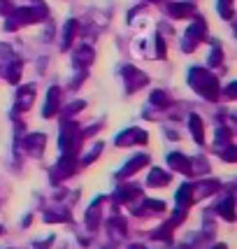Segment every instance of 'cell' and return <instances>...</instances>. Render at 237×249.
<instances>
[{
	"label": "cell",
	"instance_id": "obj_1",
	"mask_svg": "<svg viewBox=\"0 0 237 249\" xmlns=\"http://www.w3.org/2000/svg\"><path fill=\"white\" fill-rule=\"evenodd\" d=\"M188 84L198 96H203L209 103H216L221 98V84H219V77L212 70L205 68H191L188 70Z\"/></svg>",
	"mask_w": 237,
	"mask_h": 249
},
{
	"label": "cell",
	"instance_id": "obj_2",
	"mask_svg": "<svg viewBox=\"0 0 237 249\" xmlns=\"http://www.w3.org/2000/svg\"><path fill=\"white\" fill-rule=\"evenodd\" d=\"M47 19H49L47 5L42 0H33L31 7H19V10L12 12L7 17V21H5V28L7 31H19V28L28 26V23H40V21H47Z\"/></svg>",
	"mask_w": 237,
	"mask_h": 249
},
{
	"label": "cell",
	"instance_id": "obj_3",
	"mask_svg": "<svg viewBox=\"0 0 237 249\" xmlns=\"http://www.w3.org/2000/svg\"><path fill=\"white\" fill-rule=\"evenodd\" d=\"M84 140L82 138V130L72 119H63L61 124V138H58V144H61V152L70 154V156H77L79 152V142Z\"/></svg>",
	"mask_w": 237,
	"mask_h": 249
},
{
	"label": "cell",
	"instance_id": "obj_4",
	"mask_svg": "<svg viewBox=\"0 0 237 249\" xmlns=\"http://www.w3.org/2000/svg\"><path fill=\"white\" fill-rule=\"evenodd\" d=\"M207 37V21L203 17H193V23L186 28V33L182 35V52L184 54H193L195 47Z\"/></svg>",
	"mask_w": 237,
	"mask_h": 249
},
{
	"label": "cell",
	"instance_id": "obj_5",
	"mask_svg": "<svg viewBox=\"0 0 237 249\" xmlns=\"http://www.w3.org/2000/svg\"><path fill=\"white\" fill-rule=\"evenodd\" d=\"M121 77L126 82V91L128 93H135V91H140V89H144L149 84L147 72H142L140 68H135V65H123L121 68Z\"/></svg>",
	"mask_w": 237,
	"mask_h": 249
},
{
	"label": "cell",
	"instance_id": "obj_6",
	"mask_svg": "<svg viewBox=\"0 0 237 249\" xmlns=\"http://www.w3.org/2000/svg\"><path fill=\"white\" fill-rule=\"evenodd\" d=\"M147 140H149L147 130L137 128V126H130V128H126L123 133H118L114 138V144L117 147H135V144H144Z\"/></svg>",
	"mask_w": 237,
	"mask_h": 249
},
{
	"label": "cell",
	"instance_id": "obj_7",
	"mask_svg": "<svg viewBox=\"0 0 237 249\" xmlns=\"http://www.w3.org/2000/svg\"><path fill=\"white\" fill-rule=\"evenodd\" d=\"M75 168H77V165H75V156H70V154H61L58 163L51 168V182H54V184H58V182L68 179L70 175L75 173Z\"/></svg>",
	"mask_w": 237,
	"mask_h": 249
},
{
	"label": "cell",
	"instance_id": "obj_8",
	"mask_svg": "<svg viewBox=\"0 0 237 249\" xmlns=\"http://www.w3.org/2000/svg\"><path fill=\"white\" fill-rule=\"evenodd\" d=\"M165 12L172 17V19H188V17H195V5L188 2V0H174V2H168L165 5Z\"/></svg>",
	"mask_w": 237,
	"mask_h": 249
},
{
	"label": "cell",
	"instance_id": "obj_9",
	"mask_svg": "<svg viewBox=\"0 0 237 249\" xmlns=\"http://www.w3.org/2000/svg\"><path fill=\"white\" fill-rule=\"evenodd\" d=\"M44 144H47V135H42V133H31V135L23 138V149H26V154H31L33 159L42 156Z\"/></svg>",
	"mask_w": 237,
	"mask_h": 249
},
{
	"label": "cell",
	"instance_id": "obj_10",
	"mask_svg": "<svg viewBox=\"0 0 237 249\" xmlns=\"http://www.w3.org/2000/svg\"><path fill=\"white\" fill-rule=\"evenodd\" d=\"M147 163H149V156H147V154H137V156H133V159H130V161L117 173V179H128V177H133L135 173H140Z\"/></svg>",
	"mask_w": 237,
	"mask_h": 249
},
{
	"label": "cell",
	"instance_id": "obj_11",
	"mask_svg": "<svg viewBox=\"0 0 237 249\" xmlns=\"http://www.w3.org/2000/svg\"><path fill=\"white\" fill-rule=\"evenodd\" d=\"M35 84H23L17 89V112H28L35 100Z\"/></svg>",
	"mask_w": 237,
	"mask_h": 249
},
{
	"label": "cell",
	"instance_id": "obj_12",
	"mask_svg": "<svg viewBox=\"0 0 237 249\" xmlns=\"http://www.w3.org/2000/svg\"><path fill=\"white\" fill-rule=\"evenodd\" d=\"M61 109V89L58 87H51L47 91V100H44V109H42V117L44 119H51L58 114Z\"/></svg>",
	"mask_w": 237,
	"mask_h": 249
},
{
	"label": "cell",
	"instance_id": "obj_13",
	"mask_svg": "<svg viewBox=\"0 0 237 249\" xmlns=\"http://www.w3.org/2000/svg\"><path fill=\"white\" fill-rule=\"evenodd\" d=\"M93 58H96V52H93V47H79L72 52V65H75L77 70H88V65L93 63Z\"/></svg>",
	"mask_w": 237,
	"mask_h": 249
},
{
	"label": "cell",
	"instance_id": "obj_14",
	"mask_svg": "<svg viewBox=\"0 0 237 249\" xmlns=\"http://www.w3.org/2000/svg\"><path fill=\"white\" fill-rule=\"evenodd\" d=\"M140 198H142V189L140 186L128 184V182L121 184L117 191H114V200H117V203H133V200H140Z\"/></svg>",
	"mask_w": 237,
	"mask_h": 249
},
{
	"label": "cell",
	"instance_id": "obj_15",
	"mask_svg": "<svg viewBox=\"0 0 237 249\" xmlns=\"http://www.w3.org/2000/svg\"><path fill=\"white\" fill-rule=\"evenodd\" d=\"M191 186H193V200H198V198H207V196L216 194L221 189V182L219 179H200Z\"/></svg>",
	"mask_w": 237,
	"mask_h": 249
},
{
	"label": "cell",
	"instance_id": "obj_16",
	"mask_svg": "<svg viewBox=\"0 0 237 249\" xmlns=\"http://www.w3.org/2000/svg\"><path fill=\"white\" fill-rule=\"evenodd\" d=\"M21 72H23V63H21V58H17V56H14V58H10V61H7V65H5V70H2L5 79L10 82L12 87L21 82Z\"/></svg>",
	"mask_w": 237,
	"mask_h": 249
},
{
	"label": "cell",
	"instance_id": "obj_17",
	"mask_svg": "<svg viewBox=\"0 0 237 249\" xmlns=\"http://www.w3.org/2000/svg\"><path fill=\"white\" fill-rule=\"evenodd\" d=\"M168 165L172 168L174 173L191 175V159H188V156H184L182 152H172V154H168Z\"/></svg>",
	"mask_w": 237,
	"mask_h": 249
},
{
	"label": "cell",
	"instance_id": "obj_18",
	"mask_svg": "<svg viewBox=\"0 0 237 249\" xmlns=\"http://www.w3.org/2000/svg\"><path fill=\"white\" fill-rule=\"evenodd\" d=\"M102 200L105 198H96L91 205H88V210H86V226L91 228V231H96L98 226H100V219H102Z\"/></svg>",
	"mask_w": 237,
	"mask_h": 249
},
{
	"label": "cell",
	"instance_id": "obj_19",
	"mask_svg": "<svg viewBox=\"0 0 237 249\" xmlns=\"http://www.w3.org/2000/svg\"><path fill=\"white\" fill-rule=\"evenodd\" d=\"M193 186L191 184H182L179 191H177V210L182 212H188V207L193 205Z\"/></svg>",
	"mask_w": 237,
	"mask_h": 249
},
{
	"label": "cell",
	"instance_id": "obj_20",
	"mask_svg": "<svg viewBox=\"0 0 237 249\" xmlns=\"http://www.w3.org/2000/svg\"><path fill=\"white\" fill-rule=\"evenodd\" d=\"M170 173H165L163 168H151L149 170V177H147V184L153 186V189H158V186H168L170 184Z\"/></svg>",
	"mask_w": 237,
	"mask_h": 249
},
{
	"label": "cell",
	"instance_id": "obj_21",
	"mask_svg": "<svg viewBox=\"0 0 237 249\" xmlns=\"http://www.w3.org/2000/svg\"><path fill=\"white\" fill-rule=\"evenodd\" d=\"M188 128H191V135H193L195 144H205V128H203V119L198 114L188 117Z\"/></svg>",
	"mask_w": 237,
	"mask_h": 249
},
{
	"label": "cell",
	"instance_id": "obj_22",
	"mask_svg": "<svg viewBox=\"0 0 237 249\" xmlns=\"http://www.w3.org/2000/svg\"><path fill=\"white\" fill-rule=\"evenodd\" d=\"M107 231H109V235H112L114 240L126 238V233H128V228H126V221H123L121 217L107 219Z\"/></svg>",
	"mask_w": 237,
	"mask_h": 249
},
{
	"label": "cell",
	"instance_id": "obj_23",
	"mask_svg": "<svg viewBox=\"0 0 237 249\" xmlns=\"http://www.w3.org/2000/svg\"><path fill=\"white\" fill-rule=\"evenodd\" d=\"M233 207H235V198L228 196V198H223V200L216 205V212L226 219V221H235V210H233Z\"/></svg>",
	"mask_w": 237,
	"mask_h": 249
},
{
	"label": "cell",
	"instance_id": "obj_24",
	"mask_svg": "<svg viewBox=\"0 0 237 249\" xmlns=\"http://www.w3.org/2000/svg\"><path fill=\"white\" fill-rule=\"evenodd\" d=\"M233 144V133L228 126H219L216 128V142H214V152H221L223 147Z\"/></svg>",
	"mask_w": 237,
	"mask_h": 249
},
{
	"label": "cell",
	"instance_id": "obj_25",
	"mask_svg": "<svg viewBox=\"0 0 237 249\" xmlns=\"http://www.w3.org/2000/svg\"><path fill=\"white\" fill-rule=\"evenodd\" d=\"M77 28H79V23H77L75 19H70V21H65V26H63V49H68V47H70V42L75 40Z\"/></svg>",
	"mask_w": 237,
	"mask_h": 249
},
{
	"label": "cell",
	"instance_id": "obj_26",
	"mask_svg": "<svg viewBox=\"0 0 237 249\" xmlns=\"http://www.w3.org/2000/svg\"><path fill=\"white\" fill-rule=\"evenodd\" d=\"M149 103L153 105V107H170L172 105V100H170V96L168 93H163V91H151V96H149Z\"/></svg>",
	"mask_w": 237,
	"mask_h": 249
},
{
	"label": "cell",
	"instance_id": "obj_27",
	"mask_svg": "<svg viewBox=\"0 0 237 249\" xmlns=\"http://www.w3.org/2000/svg\"><path fill=\"white\" fill-rule=\"evenodd\" d=\"M70 219V212L68 210H51L44 214V221L47 224H61V221H68Z\"/></svg>",
	"mask_w": 237,
	"mask_h": 249
},
{
	"label": "cell",
	"instance_id": "obj_28",
	"mask_svg": "<svg viewBox=\"0 0 237 249\" xmlns=\"http://www.w3.org/2000/svg\"><path fill=\"white\" fill-rule=\"evenodd\" d=\"M207 173H209V163H207L205 156L191 159V175H207Z\"/></svg>",
	"mask_w": 237,
	"mask_h": 249
},
{
	"label": "cell",
	"instance_id": "obj_29",
	"mask_svg": "<svg viewBox=\"0 0 237 249\" xmlns=\"http://www.w3.org/2000/svg\"><path fill=\"white\" fill-rule=\"evenodd\" d=\"M100 154H102V142H96V144L91 147V152H86L84 156H82V165H91Z\"/></svg>",
	"mask_w": 237,
	"mask_h": 249
},
{
	"label": "cell",
	"instance_id": "obj_30",
	"mask_svg": "<svg viewBox=\"0 0 237 249\" xmlns=\"http://www.w3.org/2000/svg\"><path fill=\"white\" fill-rule=\"evenodd\" d=\"M219 14L226 21H230L233 19V0H219Z\"/></svg>",
	"mask_w": 237,
	"mask_h": 249
},
{
	"label": "cell",
	"instance_id": "obj_31",
	"mask_svg": "<svg viewBox=\"0 0 237 249\" xmlns=\"http://www.w3.org/2000/svg\"><path fill=\"white\" fill-rule=\"evenodd\" d=\"M84 105H86L84 100H75V103H70V105H68V109H65L63 119H72L77 112H82V109H84Z\"/></svg>",
	"mask_w": 237,
	"mask_h": 249
},
{
	"label": "cell",
	"instance_id": "obj_32",
	"mask_svg": "<svg viewBox=\"0 0 237 249\" xmlns=\"http://www.w3.org/2000/svg\"><path fill=\"white\" fill-rule=\"evenodd\" d=\"M207 63L214 65V68L223 63V52H221V47H219L216 42H214V49H212V54H209V61H207Z\"/></svg>",
	"mask_w": 237,
	"mask_h": 249
},
{
	"label": "cell",
	"instance_id": "obj_33",
	"mask_svg": "<svg viewBox=\"0 0 237 249\" xmlns=\"http://www.w3.org/2000/svg\"><path fill=\"white\" fill-rule=\"evenodd\" d=\"M221 96L228 98V100H235L237 98V82H230L226 87V91H221Z\"/></svg>",
	"mask_w": 237,
	"mask_h": 249
},
{
	"label": "cell",
	"instance_id": "obj_34",
	"mask_svg": "<svg viewBox=\"0 0 237 249\" xmlns=\"http://www.w3.org/2000/svg\"><path fill=\"white\" fill-rule=\"evenodd\" d=\"M156 58H165V42H163V35H156Z\"/></svg>",
	"mask_w": 237,
	"mask_h": 249
},
{
	"label": "cell",
	"instance_id": "obj_35",
	"mask_svg": "<svg viewBox=\"0 0 237 249\" xmlns=\"http://www.w3.org/2000/svg\"><path fill=\"white\" fill-rule=\"evenodd\" d=\"M86 75H88V70H79V72H77V77L72 79V84H70V89H79V87H82V82L86 79Z\"/></svg>",
	"mask_w": 237,
	"mask_h": 249
},
{
	"label": "cell",
	"instance_id": "obj_36",
	"mask_svg": "<svg viewBox=\"0 0 237 249\" xmlns=\"http://www.w3.org/2000/svg\"><path fill=\"white\" fill-rule=\"evenodd\" d=\"M12 12H14V5H12L10 0H0V14L2 17H10Z\"/></svg>",
	"mask_w": 237,
	"mask_h": 249
},
{
	"label": "cell",
	"instance_id": "obj_37",
	"mask_svg": "<svg viewBox=\"0 0 237 249\" xmlns=\"http://www.w3.org/2000/svg\"><path fill=\"white\" fill-rule=\"evenodd\" d=\"M0 58H14V54H12V49H10V44H0Z\"/></svg>",
	"mask_w": 237,
	"mask_h": 249
},
{
	"label": "cell",
	"instance_id": "obj_38",
	"mask_svg": "<svg viewBox=\"0 0 237 249\" xmlns=\"http://www.w3.org/2000/svg\"><path fill=\"white\" fill-rule=\"evenodd\" d=\"M51 242H54V238H47L44 242H35V245H33V249H49V247H51Z\"/></svg>",
	"mask_w": 237,
	"mask_h": 249
},
{
	"label": "cell",
	"instance_id": "obj_39",
	"mask_svg": "<svg viewBox=\"0 0 237 249\" xmlns=\"http://www.w3.org/2000/svg\"><path fill=\"white\" fill-rule=\"evenodd\" d=\"M142 10H144V5H142V7H135V10H130V14H128V23H133V19H135V17H137V14H140Z\"/></svg>",
	"mask_w": 237,
	"mask_h": 249
},
{
	"label": "cell",
	"instance_id": "obj_40",
	"mask_svg": "<svg viewBox=\"0 0 237 249\" xmlns=\"http://www.w3.org/2000/svg\"><path fill=\"white\" fill-rule=\"evenodd\" d=\"M128 249H144L142 245H133V247H128Z\"/></svg>",
	"mask_w": 237,
	"mask_h": 249
},
{
	"label": "cell",
	"instance_id": "obj_41",
	"mask_svg": "<svg viewBox=\"0 0 237 249\" xmlns=\"http://www.w3.org/2000/svg\"><path fill=\"white\" fill-rule=\"evenodd\" d=\"M214 249H228V247H226V245H216Z\"/></svg>",
	"mask_w": 237,
	"mask_h": 249
},
{
	"label": "cell",
	"instance_id": "obj_42",
	"mask_svg": "<svg viewBox=\"0 0 237 249\" xmlns=\"http://www.w3.org/2000/svg\"><path fill=\"white\" fill-rule=\"evenodd\" d=\"M149 2H161V0H149Z\"/></svg>",
	"mask_w": 237,
	"mask_h": 249
},
{
	"label": "cell",
	"instance_id": "obj_43",
	"mask_svg": "<svg viewBox=\"0 0 237 249\" xmlns=\"http://www.w3.org/2000/svg\"><path fill=\"white\" fill-rule=\"evenodd\" d=\"M0 233H2V228H0Z\"/></svg>",
	"mask_w": 237,
	"mask_h": 249
}]
</instances>
